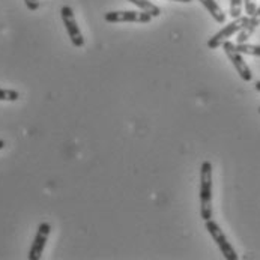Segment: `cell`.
Segmentation results:
<instances>
[{
	"mask_svg": "<svg viewBox=\"0 0 260 260\" xmlns=\"http://www.w3.org/2000/svg\"><path fill=\"white\" fill-rule=\"evenodd\" d=\"M200 217L206 221L212 218V162L203 161L200 166Z\"/></svg>",
	"mask_w": 260,
	"mask_h": 260,
	"instance_id": "1",
	"label": "cell"
},
{
	"mask_svg": "<svg viewBox=\"0 0 260 260\" xmlns=\"http://www.w3.org/2000/svg\"><path fill=\"white\" fill-rule=\"evenodd\" d=\"M205 227L209 232V235L212 236V239L215 241V244L218 245L221 254L224 256L225 260H238V254L235 251V248L232 247V244L227 241V236L224 235V232L221 230V227L215 223L212 218L205 221Z\"/></svg>",
	"mask_w": 260,
	"mask_h": 260,
	"instance_id": "2",
	"label": "cell"
},
{
	"mask_svg": "<svg viewBox=\"0 0 260 260\" xmlns=\"http://www.w3.org/2000/svg\"><path fill=\"white\" fill-rule=\"evenodd\" d=\"M248 18H250V17H244V15H241L239 18H235L232 23H229L227 26H224L220 32H217L214 37L208 41V47H209L211 50H215V48L221 47L225 41H229V38H232L233 35L239 34V32L244 29V26L247 24Z\"/></svg>",
	"mask_w": 260,
	"mask_h": 260,
	"instance_id": "3",
	"label": "cell"
},
{
	"mask_svg": "<svg viewBox=\"0 0 260 260\" xmlns=\"http://www.w3.org/2000/svg\"><path fill=\"white\" fill-rule=\"evenodd\" d=\"M223 48L224 53L227 54L229 60L233 63V67H235V70H236V73L239 74V77H241L244 81H251V80H253V73H251L250 67L247 65V62L244 60L242 53H239V51L236 50V45H235L233 42H230V41H225L223 44Z\"/></svg>",
	"mask_w": 260,
	"mask_h": 260,
	"instance_id": "4",
	"label": "cell"
},
{
	"mask_svg": "<svg viewBox=\"0 0 260 260\" xmlns=\"http://www.w3.org/2000/svg\"><path fill=\"white\" fill-rule=\"evenodd\" d=\"M60 17H62V21H63V26L68 32V37L71 39L73 45L77 47V48H81L84 45V38H83V34L77 24V20H75L74 11L71 6L65 5L62 6L60 9Z\"/></svg>",
	"mask_w": 260,
	"mask_h": 260,
	"instance_id": "5",
	"label": "cell"
},
{
	"mask_svg": "<svg viewBox=\"0 0 260 260\" xmlns=\"http://www.w3.org/2000/svg\"><path fill=\"white\" fill-rule=\"evenodd\" d=\"M152 18L145 11H112L104 15L107 23H149Z\"/></svg>",
	"mask_w": 260,
	"mask_h": 260,
	"instance_id": "6",
	"label": "cell"
},
{
	"mask_svg": "<svg viewBox=\"0 0 260 260\" xmlns=\"http://www.w3.org/2000/svg\"><path fill=\"white\" fill-rule=\"evenodd\" d=\"M50 233H51V224L47 223V221L39 224L35 239H34L30 251H29V260H39L42 257V253H44V248L47 245Z\"/></svg>",
	"mask_w": 260,
	"mask_h": 260,
	"instance_id": "7",
	"label": "cell"
},
{
	"mask_svg": "<svg viewBox=\"0 0 260 260\" xmlns=\"http://www.w3.org/2000/svg\"><path fill=\"white\" fill-rule=\"evenodd\" d=\"M260 26V6L256 9V12L248 18L247 24L244 26V29L238 34V44H242V42H247L251 35L256 32V29Z\"/></svg>",
	"mask_w": 260,
	"mask_h": 260,
	"instance_id": "8",
	"label": "cell"
},
{
	"mask_svg": "<svg viewBox=\"0 0 260 260\" xmlns=\"http://www.w3.org/2000/svg\"><path fill=\"white\" fill-rule=\"evenodd\" d=\"M199 2L208 9V12L211 14V17L217 23H220V24L225 23V14H224V11L220 8V5L215 0H199Z\"/></svg>",
	"mask_w": 260,
	"mask_h": 260,
	"instance_id": "9",
	"label": "cell"
},
{
	"mask_svg": "<svg viewBox=\"0 0 260 260\" xmlns=\"http://www.w3.org/2000/svg\"><path fill=\"white\" fill-rule=\"evenodd\" d=\"M128 2H131L133 5H136L140 11H145V12L150 14L152 17H159L161 15V9L158 6H155L149 0H128Z\"/></svg>",
	"mask_w": 260,
	"mask_h": 260,
	"instance_id": "10",
	"label": "cell"
},
{
	"mask_svg": "<svg viewBox=\"0 0 260 260\" xmlns=\"http://www.w3.org/2000/svg\"><path fill=\"white\" fill-rule=\"evenodd\" d=\"M236 50L242 54H250V56H257L260 57V45H253V44H236Z\"/></svg>",
	"mask_w": 260,
	"mask_h": 260,
	"instance_id": "11",
	"label": "cell"
},
{
	"mask_svg": "<svg viewBox=\"0 0 260 260\" xmlns=\"http://www.w3.org/2000/svg\"><path fill=\"white\" fill-rule=\"evenodd\" d=\"M20 98V93L14 89H2L0 87V101H9L15 103Z\"/></svg>",
	"mask_w": 260,
	"mask_h": 260,
	"instance_id": "12",
	"label": "cell"
},
{
	"mask_svg": "<svg viewBox=\"0 0 260 260\" xmlns=\"http://www.w3.org/2000/svg\"><path fill=\"white\" fill-rule=\"evenodd\" d=\"M242 5L244 0H230V17L233 20L242 15Z\"/></svg>",
	"mask_w": 260,
	"mask_h": 260,
	"instance_id": "13",
	"label": "cell"
},
{
	"mask_svg": "<svg viewBox=\"0 0 260 260\" xmlns=\"http://www.w3.org/2000/svg\"><path fill=\"white\" fill-rule=\"evenodd\" d=\"M244 8H245V12L248 14V17H251L257 9V3H256V0H244Z\"/></svg>",
	"mask_w": 260,
	"mask_h": 260,
	"instance_id": "14",
	"label": "cell"
},
{
	"mask_svg": "<svg viewBox=\"0 0 260 260\" xmlns=\"http://www.w3.org/2000/svg\"><path fill=\"white\" fill-rule=\"evenodd\" d=\"M29 11H38L39 9V0H24Z\"/></svg>",
	"mask_w": 260,
	"mask_h": 260,
	"instance_id": "15",
	"label": "cell"
},
{
	"mask_svg": "<svg viewBox=\"0 0 260 260\" xmlns=\"http://www.w3.org/2000/svg\"><path fill=\"white\" fill-rule=\"evenodd\" d=\"M254 89H256L257 92H260V81H257V83L254 84Z\"/></svg>",
	"mask_w": 260,
	"mask_h": 260,
	"instance_id": "16",
	"label": "cell"
},
{
	"mask_svg": "<svg viewBox=\"0 0 260 260\" xmlns=\"http://www.w3.org/2000/svg\"><path fill=\"white\" fill-rule=\"evenodd\" d=\"M173 2H181V3H189V2H192V0H173Z\"/></svg>",
	"mask_w": 260,
	"mask_h": 260,
	"instance_id": "17",
	"label": "cell"
},
{
	"mask_svg": "<svg viewBox=\"0 0 260 260\" xmlns=\"http://www.w3.org/2000/svg\"><path fill=\"white\" fill-rule=\"evenodd\" d=\"M3 148H5V142H3V140L0 139V150H2Z\"/></svg>",
	"mask_w": 260,
	"mask_h": 260,
	"instance_id": "18",
	"label": "cell"
},
{
	"mask_svg": "<svg viewBox=\"0 0 260 260\" xmlns=\"http://www.w3.org/2000/svg\"><path fill=\"white\" fill-rule=\"evenodd\" d=\"M259 113H260V107H259Z\"/></svg>",
	"mask_w": 260,
	"mask_h": 260,
	"instance_id": "19",
	"label": "cell"
}]
</instances>
